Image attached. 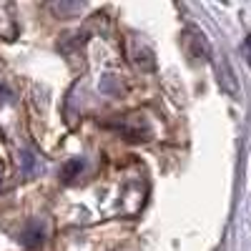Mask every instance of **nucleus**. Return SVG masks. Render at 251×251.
<instances>
[{
  "mask_svg": "<svg viewBox=\"0 0 251 251\" xmlns=\"http://www.w3.org/2000/svg\"><path fill=\"white\" fill-rule=\"evenodd\" d=\"M246 46H249V50H251V35H249V40H246Z\"/></svg>",
  "mask_w": 251,
  "mask_h": 251,
  "instance_id": "1",
  "label": "nucleus"
}]
</instances>
